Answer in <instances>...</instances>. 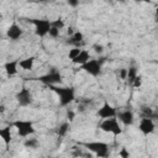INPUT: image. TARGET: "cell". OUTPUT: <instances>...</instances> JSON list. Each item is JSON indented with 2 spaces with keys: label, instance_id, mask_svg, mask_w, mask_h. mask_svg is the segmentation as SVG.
<instances>
[{
  "label": "cell",
  "instance_id": "obj_1",
  "mask_svg": "<svg viewBox=\"0 0 158 158\" xmlns=\"http://www.w3.org/2000/svg\"><path fill=\"white\" fill-rule=\"evenodd\" d=\"M53 92H56L59 97V104L62 106L69 105L74 100V89L72 88H61L56 85H48Z\"/></svg>",
  "mask_w": 158,
  "mask_h": 158
},
{
  "label": "cell",
  "instance_id": "obj_2",
  "mask_svg": "<svg viewBox=\"0 0 158 158\" xmlns=\"http://www.w3.org/2000/svg\"><path fill=\"white\" fill-rule=\"evenodd\" d=\"M100 128L105 132H111L114 135H120L122 132L119 122L116 119H113V117H109V119H105L101 124H100Z\"/></svg>",
  "mask_w": 158,
  "mask_h": 158
},
{
  "label": "cell",
  "instance_id": "obj_3",
  "mask_svg": "<svg viewBox=\"0 0 158 158\" xmlns=\"http://www.w3.org/2000/svg\"><path fill=\"white\" fill-rule=\"evenodd\" d=\"M88 149L93 151L98 157H108L109 156V148L108 144L104 142H90L84 144Z\"/></svg>",
  "mask_w": 158,
  "mask_h": 158
},
{
  "label": "cell",
  "instance_id": "obj_4",
  "mask_svg": "<svg viewBox=\"0 0 158 158\" xmlns=\"http://www.w3.org/2000/svg\"><path fill=\"white\" fill-rule=\"evenodd\" d=\"M14 126L18 128V132L20 136L22 137H26V136H30L32 133H35V128H34V125L32 122L30 121H16L14 122Z\"/></svg>",
  "mask_w": 158,
  "mask_h": 158
},
{
  "label": "cell",
  "instance_id": "obj_5",
  "mask_svg": "<svg viewBox=\"0 0 158 158\" xmlns=\"http://www.w3.org/2000/svg\"><path fill=\"white\" fill-rule=\"evenodd\" d=\"M38 79H40V82H42L47 85H56L62 82V75L57 70H51L48 74H45V75L40 77Z\"/></svg>",
  "mask_w": 158,
  "mask_h": 158
},
{
  "label": "cell",
  "instance_id": "obj_6",
  "mask_svg": "<svg viewBox=\"0 0 158 158\" xmlns=\"http://www.w3.org/2000/svg\"><path fill=\"white\" fill-rule=\"evenodd\" d=\"M83 69L93 77H98L101 73V62L98 59H89L83 64Z\"/></svg>",
  "mask_w": 158,
  "mask_h": 158
},
{
  "label": "cell",
  "instance_id": "obj_7",
  "mask_svg": "<svg viewBox=\"0 0 158 158\" xmlns=\"http://www.w3.org/2000/svg\"><path fill=\"white\" fill-rule=\"evenodd\" d=\"M30 22L35 25L36 35L40 36V37H43L45 35H47L49 29H51V22L48 20H36V19H34V20H30Z\"/></svg>",
  "mask_w": 158,
  "mask_h": 158
},
{
  "label": "cell",
  "instance_id": "obj_8",
  "mask_svg": "<svg viewBox=\"0 0 158 158\" xmlns=\"http://www.w3.org/2000/svg\"><path fill=\"white\" fill-rule=\"evenodd\" d=\"M16 98H18V101H19V104H20L21 106H27V105H30L31 101H32L31 93H30V90H29L27 88L21 89Z\"/></svg>",
  "mask_w": 158,
  "mask_h": 158
},
{
  "label": "cell",
  "instance_id": "obj_9",
  "mask_svg": "<svg viewBox=\"0 0 158 158\" xmlns=\"http://www.w3.org/2000/svg\"><path fill=\"white\" fill-rule=\"evenodd\" d=\"M98 115L101 117V119H109V117H115L116 116V110L115 108H113L110 104L105 103L101 109H99L98 111Z\"/></svg>",
  "mask_w": 158,
  "mask_h": 158
},
{
  "label": "cell",
  "instance_id": "obj_10",
  "mask_svg": "<svg viewBox=\"0 0 158 158\" xmlns=\"http://www.w3.org/2000/svg\"><path fill=\"white\" fill-rule=\"evenodd\" d=\"M140 130L144 133V135H148L151 132H153L154 130V122L152 119L149 117H143L140 122Z\"/></svg>",
  "mask_w": 158,
  "mask_h": 158
},
{
  "label": "cell",
  "instance_id": "obj_11",
  "mask_svg": "<svg viewBox=\"0 0 158 158\" xmlns=\"http://www.w3.org/2000/svg\"><path fill=\"white\" fill-rule=\"evenodd\" d=\"M8 37L10 38V40H19L20 37H21V35H22V30L20 29V26H18L16 24H13L9 29H8Z\"/></svg>",
  "mask_w": 158,
  "mask_h": 158
},
{
  "label": "cell",
  "instance_id": "obj_12",
  "mask_svg": "<svg viewBox=\"0 0 158 158\" xmlns=\"http://www.w3.org/2000/svg\"><path fill=\"white\" fill-rule=\"evenodd\" d=\"M117 117H119V120H120L124 125H126V126L133 124V114H132L131 111H128V110L117 114Z\"/></svg>",
  "mask_w": 158,
  "mask_h": 158
},
{
  "label": "cell",
  "instance_id": "obj_13",
  "mask_svg": "<svg viewBox=\"0 0 158 158\" xmlns=\"http://www.w3.org/2000/svg\"><path fill=\"white\" fill-rule=\"evenodd\" d=\"M89 58H90L89 52H88V51H84V49H81L79 54H78L75 58H73L72 61H73L74 63H77V64H82V65H83L85 62L89 61Z\"/></svg>",
  "mask_w": 158,
  "mask_h": 158
},
{
  "label": "cell",
  "instance_id": "obj_14",
  "mask_svg": "<svg viewBox=\"0 0 158 158\" xmlns=\"http://www.w3.org/2000/svg\"><path fill=\"white\" fill-rule=\"evenodd\" d=\"M0 137L4 140L6 146L10 144V142H11V130H10V126H6L4 128H0Z\"/></svg>",
  "mask_w": 158,
  "mask_h": 158
},
{
  "label": "cell",
  "instance_id": "obj_15",
  "mask_svg": "<svg viewBox=\"0 0 158 158\" xmlns=\"http://www.w3.org/2000/svg\"><path fill=\"white\" fill-rule=\"evenodd\" d=\"M82 42H83V34L82 32H74L70 36V41H69L70 45H75L77 47H81Z\"/></svg>",
  "mask_w": 158,
  "mask_h": 158
},
{
  "label": "cell",
  "instance_id": "obj_16",
  "mask_svg": "<svg viewBox=\"0 0 158 158\" xmlns=\"http://www.w3.org/2000/svg\"><path fill=\"white\" fill-rule=\"evenodd\" d=\"M18 64H19V62L18 61H13V62H8L6 64H5V70H6V73H8V75H14V74H16L18 73Z\"/></svg>",
  "mask_w": 158,
  "mask_h": 158
},
{
  "label": "cell",
  "instance_id": "obj_17",
  "mask_svg": "<svg viewBox=\"0 0 158 158\" xmlns=\"http://www.w3.org/2000/svg\"><path fill=\"white\" fill-rule=\"evenodd\" d=\"M20 67L25 70H31L32 69V65H34V57H30V58H26L21 62H19Z\"/></svg>",
  "mask_w": 158,
  "mask_h": 158
},
{
  "label": "cell",
  "instance_id": "obj_18",
  "mask_svg": "<svg viewBox=\"0 0 158 158\" xmlns=\"http://www.w3.org/2000/svg\"><path fill=\"white\" fill-rule=\"evenodd\" d=\"M136 75H137V69L135 67H131L130 69H127V77H126V79H128V83L130 84H132V82H133V79L136 78Z\"/></svg>",
  "mask_w": 158,
  "mask_h": 158
},
{
  "label": "cell",
  "instance_id": "obj_19",
  "mask_svg": "<svg viewBox=\"0 0 158 158\" xmlns=\"http://www.w3.org/2000/svg\"><path fill=\"white\" fill-rule=\"evenodd\" d=\"M37 146H38L37 138H29L25 141V147L27 148H37Z\"/></svg>",
  "mask_w": 158,
  "mask_h": 158
},
{
  "label": "cell",
  "instance_id": "obj_20",
  "mask_svg": "<svg viewBox=\"0 0 158 158\" xmlns=\"http://www.w3.org/2000/svg\"><path fill=\"white\" fill-rule=\"evenodd\" d=\"M68 130H69V124H67V122H64V124H62L61 126H59V128H58V135L59 136H65L67 135V132H68Z\"/></svg>",
  "mask_w": 158,
  "mask_h": 158
},
{
  "label": "cell",
  "instance_id": "obj_21",
  "mask_svg": "<svg viewBox=\"0 0 158 158\" xmlns=\"http://www.w3.org/2000/svg\"><path fill=\"white\" fill-rule=\"evenodd\" d=\"M142 113H143V117H149V119H154L156 117V113H153V110L149 109V108H143Z\"/></svg>",
  "mask_w": 158,
  "mask_h": 158
},
{
  "label": "cell",
  "instance_id": "obj_22",
  "mask_svg": "<svg viewBox=\"0 0 158 158\" xmlns=\"http://www.w3.org/2000/svg\"><path fill=\"white\" fill-rule=\"evenodd\" d=\"M51 26L52 27H56V29H62L63 26H64V22H63V20H61V19H57V20H54V21H52L51 22Z\"/></svg>",
  "mask_w": 158,
  "mask_h": 158
},
{
  "label": "cell",
  "instance_id": "obj_23",
  "mask_svg": "<svg viewBox=\"0 0 158 158\" xmlns=\"http://www.w3.org/2000/svg\"><path fill=\"white\" fill-rule=\"evenodd\" d=\"M79 52H81V49H79L78 47H74L73 49H70V51H69V54H68V57H69L70 59H73V58H75V57L79 54Z\"/></svg>",
  "mask_w": 158,
  "mask_h": 158
},
{
  "label": "cell",
  "instance_id": "obj_24",
  "mask_svg": "<svg viewBox=\"0 0 158 158\" xmlns=\"http://www.w3.org/2000/svg\"><path fill=\"white\" fill-rule=\"evenodd\" d=\"M48 34H49V36H51V37L57 38V37L59 36V30H58V29H56V27H52V26H51V29H49Z\"/></svg>",
  "mask_w": 158,
  "mask_h": 158
},
{
  "label": "cell",
  "instance_id": "obj_25",
  "mask_svg": "<svg viewBox=\"0 0 158 158\" xmlns=\"http://www.w3.org/2000/svg\"><path fill=\"white\" fill-rule=\"evenodd\" d=\"M141 83H142L141 77H140V75H136V78L133 79V82H132V85H133L135 88H140V87H141Z\"/></svg>",
  "mask_w": 158,
  "mask_h": 158
},
{
  "label": "cell",
  "instance_id": "obj_26",
  "mask_svg": "<svg viewBox=\"0 0 158 158\" xmlns=\"http://www.w3.org/2000/svg\"><path fill=\"white\" fill-rule=\"evenodd\" d=\"M67 3H68V5H69V6H72V8H77V6L79 5V0H67Z\"/></svg>",
  "mask_w": 158,
  "mask_h": 158
},
{
  "label": "cell",
  "instance_id": "obj_27",
  "mask_svg": "<svg viewBox=\"0 0 158 158\" xmlns=\"http://www.w3.org/2000/svg\"><path fill=\"white\" fill-rule=\"evenodd\" d=\"M126 77H127V69H125V68L120 69V78L121 79H126Z\"/></svg>",
  "mask_w": 158,
  "mask_h": 158
},
{
  "label": "cell",
  "instance_id": "obj_28",
  "mask_svg": "<svg viewBox=\"0 0 158 158\" xmlns=\"http://www.w3.org/2000/svg\"><path fill=\"white\" fill-rule=\"evenodd\" d=\"M67 117L69 119V121H73V120H74V113H73L72 110H69V111L67 113Z\"/></svg>",
  "mask_w": 158,
  "mask_h": 158
},
{
  "label": "cell",
  "instance_id": "obj_29",
  "mask_svg": "<svg viewBox=\"0 0 158 158\" xmlns=\"http://www.w3.org/2000/svg\"><path fill=\"white\" fill-rule=\"evenodd\" d=\"M94 48H95V52L97 53H101L103 52V46H100V45H97V46H94Z\"/></svg>",
  "mask_w": 158,
  "mask_h": 158
},
{
  "label": "cell",
  "instance_id": "obj_30",
  "mask_svg": "<svg viewBox=\"0 0 158 158\" xmlns=\"http://www.w3.org/2000/svg\"><path fill=\"white\" fill-rule=\"evenodd\" d=\"M119 154H120L121 157H128V156H130V153H128V152H127L125 148H122V151H121Z\"/></svg>",
  "mask_w": 158,
  "mask_h": 158
},
{
  "label": "cell",
  "instance_id": "obj_31",
  "mask_svg": "<svg viewBox=\"0 0 158 158\" xmlns=\"http://www.w3.org/2000/svg\"><path fill=\"white\" fill-rule=\"evenodd\" d=\"M73 30H74L73 27H69V29H68V31H67V34H68L69 36H72V35L74 34V31H73Z\"/></svg>",
  "mask_w": 158,
  "mask_h": 158
},
{
  "label": "cell",
  "instance_id": "obj_32",
  "mask_svg": "<svg viewBox=\"0 0 158 158\" xmlns=\"http://www.w3.org/2000/svg\"><path fill=\"white\" fill-rule=\"evenodd\" d=\"M5 111V106L4 105H0V113H4Z\"/></svg>",
  "mask_w": 158,
  "mask_h": 158
},
{
  "label": "cell",
  "instance_id": "obj_33",
  "mask_svg": "<svg viewBox=\"0 0 158 158\" xmlns=\"http://www.w3.org/2000/svg\"><path fill=\"white\" fill-rule=\"evenodd\" d=\"M135 2H143V0H135Z\"/></svg>",
  "mask_w": 158,
  "mask_h": 158
}]
</instances>
